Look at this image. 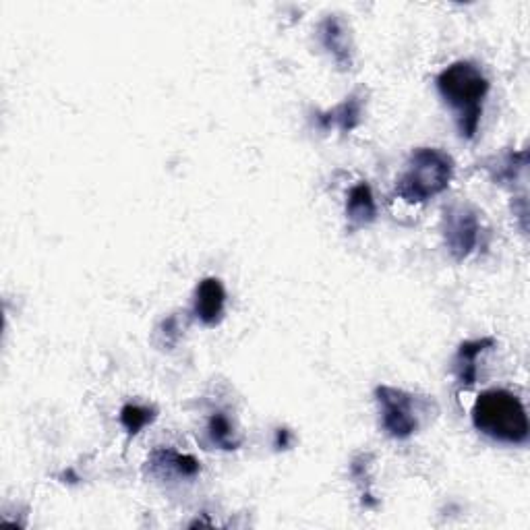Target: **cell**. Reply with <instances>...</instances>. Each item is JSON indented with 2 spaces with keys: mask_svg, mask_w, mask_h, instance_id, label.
Here are the masks:
<instances>
[{
  "mask_svg": "<svg viewBox=\"0 0 530 530\" xmlns=\"http://www.w3.org/2000/svg\"><path fill=\"white\" fill-rule=\"evenodd\" d=\"M437 90L456 112L458 131L464 139H475L483 116V100L489 94V79L470 61H456L435 79Z\"/></svg>",
  "mask_w": 530,
  "mask_h": 530,
  "instance_id": "cell-1",
  "label": "cell"
},
{
  "mask_svg": "<svg viewBox=\"0 0 530 530\" xmlns=\"http://www.w3.org/2000/svg\"><path fill=\"white\" fill-rule=\"evenodd\" d=\"M475 427L502 444L520 446L530 437L528 415L522 400L508 390H487L473 406Z\"/></svg>",
  "mask_w": 530,
  "mask_h": 530,
  "instance_id": "cell-2",
  "label": "cell"
},
{
  "mask_svg": "<svg viewBox=\"0 0 530 530\" xmlns=\"http://www.w3.org/2000/svg\"><path fill=\"white\" fill-rule=\"evenodd\" d=\"M454 179V160L437 147H417L396 181V195L406 203H425L444 193Z\"/></svg>",
  "mask_w": 530,
  "mask_h": 530,
  "instance_id": "cell-3",
  "label": "cell"
},
{
  "mask_svg": "<svg viewBox=\"0 0 530 530\" xmlns=\"http://www.w3.org/2000/svg\"><path fill=\"white\" fill-rule=\"evenodd\" d=\"M375 400L381 412V427L394 439H408L421 425V400L392 386L375 388Z\"/></svg>",
  "mask_w": 530,
  "mask_h": 530,
  "instance_id": "cell-4",
  "label": "cell"
},
{
  "mask_svg": "<svg viewBox=\"0 0 530 530\" xmlns=\"http://www.w3.org/2000/svg\"><path fill=\"white\" fill-rule=\"evenodd\" d=\"M444 239L450 255L456 261H464L473 255L481 241V220L479 212L470 205H452L444 212Z\"/></svg>",
  "mask_w": 530,
  "mask_h": 530,
  "instance_id": "cell-5",
  "label": "cell"
},
{
  "mask_svg": "<svg viewBox=\"0 0 530 530\" xmlns=\"http://www.w3.org/2000/svg\"><path fill=\"white\" fill-rule=\"evenodd\" d=\"M226 309V290L218 278H203L195 288L193 315L203 326L214 328L222 321Z\"/></svg>",
  "mask_w": 530,
  "mask_h": 530,
  "instance_id": "cell-6",
  "label": "cell"
},
{
  "mask_svg": "<svg viewBox=\"0 0 530 530\" xmlns=\"http://www.w3.org/2000/svg\"><path fill=\"white\" fill-rule=\"evenodd\" d=\"M317 36L321 46L326 48L334 63L346 71L352 67V46H350V36L344 21L338 15H328L317 27Z\"/></svg>",
  "mask_w": 530,
  "mask_h": 530,
  "instance_id": "cell-7",
  "label": "cell"
},
{
  "mask_svg": "<svg viewBox=\"0 0 530 530\" xmlns=\"http://www.w3.org/2000/svg\"><path fill=\"white\" fill-rule=\"evenodd\" d=\"M493 346H495V338H491V336L468 340V342H462L458 346V352L452 361V369H454V375H456L458 384L462 388H473L477 384V377H479L477 361L485 350H489Z\"/></svg>",
  "mask_w": 530,
  "mask_h": 530,
  "instance_id": "cell-8",
  "label": "cell"
},
{
  "mask_svg": "<svg viewBox=\"0 0 530 530\" xmlns=\"http://www.w3.org/2000/svg\"><path fill=\"white\" fill-rule=\"evenodd\" d=\"M363 121V94L352 92L344 102L328 112H317V125L321 131H330L332 127L342 133L355 131Z\"/></svg>",
  "mask_w": 530,
  "mask_h": 530,
  "instance_id": "cell-9",
  "label": "cell"
},
{
  "mask_svg": "<svg viewBox=\"0 0 530 530\" xmlns=\"http://www.w3.org/2000/svg\"><path fill=\"white\" fill-rule=\"evenodd\" d=\"M147 464L152 466L154 473L160 475H176L183 479H193L201 473V464L191 454H181L170 448H158L152 452Z\"/></svg>",
  "mask_w": 530,
  "mask_h": 530,
  "instance_id": "cell-10",
  "label": "cell"
},
{
  "mask_svg": "<svg viewBox=\"0 0 530 530\" xmlns=\"http://www.w3.org/2000/svg\"><path fill=\"white\" fill-rule=\"evenodd\" d=\"M346 218L352 224V228L367 226V224H373L377 220V203H375L373 191L367 183H359L348 191Z\"/></svg>",
  "mask_w": 530,
  "mask_h": 530,
  "instance_id": "cell-11",
  "label": "cell"
},
{
  "mask_svg": "<svg viewBox=\"0 0 530 530\" xmlns=\"http://www.w3.org/2000/svg\"><path fill=\"white\" fill-rule=\"evenodd\" d=\"M526 166V152H504L499 156H491L483 162V168L489 172L495 185H508L518 179V174Z\"/></svg>",
  "mask_w": 530,
  "mask_h": 530,
  "instance_id": "cell-12",
  "label": "cell"
},
{
  "mask_svg": "<svg viewBox=\"0 0 530 530\" xmlns=\"http://www.w3.org/2000/svg\"><path fill=\"white\" fill-rule=\"evenodd\" d=\"M208 437L214 446L220 450H237L241 441L234 437V429L230 419L224 415V412H214L208 421Z\"/></svg>",
  "mask_w": 530,
  "mask_h": 530,
  "instance_id": "cell-13",
  "label": "cell"
},
{
  "mask_svg": "<svg viewBox=\"0 0 530 530\" xmlns=\"http://www.w3.org/2000/svg\"><path fill=\"white\" fill-rule=\"evenodd\" d=\"M158 417L156 408L150 406H141V404H125L121 408V425L129 435L141 433L147 425H152Z\"/></svg>",
  "mask_w": 530,
  "mask_h": 530,
  "instance_id": "cell-14",
  "label": "cell"
}]
</instances>
